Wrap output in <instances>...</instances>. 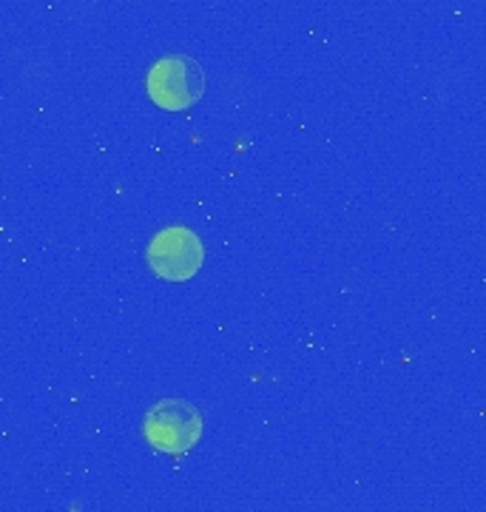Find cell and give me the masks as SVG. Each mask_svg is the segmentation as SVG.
<instances>
[{
    "instance_id": "6da1fadb",
    "label": "cell",
    "mask_w": 486,
    "mask_h": 512,
    "mask_svg": "<svg viewBox=\"0 0 486 512\" xmlns=\"http://www.w3.org/2000/svg\"><path fill=\"white\" fill-rule=\"evenodd\" d=\"M148 97L168 111H185L205 94V72L197 60L185 55H171L157 60L148 72Z\"/></svg>"
},
{
    "instance_id": "7a4b0ae2",
    "label": "cell",
    "mask_w": 486,
    "mask_h": 512,
    "mask_svg": "<svg viewBox=\"0 0 486 512\" xmlns=\"http://www.w3.org/2000/svg\"><path fill=\"white\" fill-rule=\"evenodd\" d=\"M143 430L145 439L157 450L180 456V453H188L202 436V416L197 407L185 399H162L145 413Z\"/></svg>"
},
{
    "instance_id": "3957f363",
    "label": "cell",
    "mask_w": 486,
    "mask_h": 512,
    "mask_svg": "<svg viewBox=\"0 0 486 512\" xmlns=\"http://www.w3.org/2000/svg\"><path fill=\"white\" fill-rule=\"evenodd\" d=\"M202 262H205V245L185 225L162 228L148 245L151 271L160 279H168V282H188L191 276H197Z\"/></svg>"
}]
</instances>
